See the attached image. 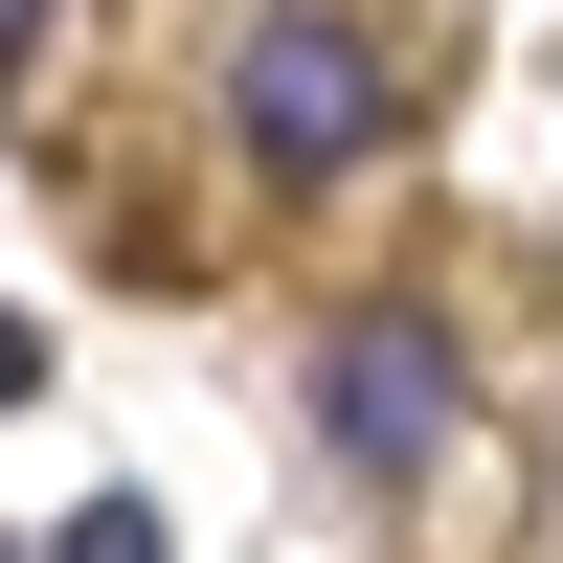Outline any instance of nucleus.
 <instances>
[{"mask_svg":"<svg viewBox=\"0 0 563 563\" xmlns=\"http://www.w3.org/2000/svg\"><path fill=\"white\" fill-rule=\"evenodd\" d=\"M225 113H249L271 180H361V158H384V45H361L339 0H271L249 68H225Z\"/></svg>","mask_w":563,"mask_h":563,"instance_id":"nucleus-1","label":"nucleus"},{"mask_svg":"<svg viewBox=\"0 0 563 563\" xmlns=\"http://www.w3.org/2000/svg\"><path fill=\"white\" fill-rule=\"evenodd\" d=\"M316 429H339V474H429V451H451V339H429V316H339V361H316Z\"/></svg>","mask_w":563,"mask_h":563,"instance_id":"nucleus-2","label":"nucleus"},{"mask_svg":"<svg viewBox=\"0 0 563 563\" xmlns=\"http://www.w3.org/2000/svg\"><path fill=\"white\" fill-rule=\"evenodd\" d=\"M23 45H45V0H0V90H23Z\"/></svg>","mask_w":563,"mask_h":563,"instance_id":"nucleus-3","label":"nucleus"}]
</instances>
